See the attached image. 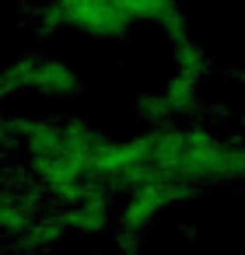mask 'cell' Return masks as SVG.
<instances>
[{
  "label": "cell",
  "mask_w": 245,
  "mask_h": 255,
  "mask_svg": "<svg viewBox=\"0 0 245 255\" xmlns=\"http://www.w3.org/2000/svg\"><path fill=\"white\" fill-rule=\"evenodd\" d=\"M200 88H203V84L186 81V77H172V81L161 88V98H165L172 119H175V116H189V112L200 105Z\"/></svg>",
  "instance_id": "277c9868"
},
{
  "label": "cell",
  "mask_w": 245,
  "mask_h": 255,
  "mask_svg": "<svg viewBox=\"0 0 245 255\" xmlns=\"http://www.w3.org/2000/svg\"><path fill=\"white\" fill-rule=\"evenodd\" d=\"M81 88H84V77L70 60L42 56V53L32 56V91L49 98H70V95H81Z\"/></svg>",
  "instance_id": "7a4b0ae2"
},
{
  "label": "cell",
  "mask_w": 245,
  "mask_h": 255,
  "mask_svg": "<svg viewBox=\"0 0 245 255\" xmlns=\"http://www.w3.org/2000/svg\"><path fill=\"white\" fill-rule=\"evenodd\" d=\"M172 67H175V77H186V81H196L203 84L207 81V70H210V60L203 53V46L193 39H182L172 46Z\"/></svg>",
  "instance_id": "3957f363"
},
{
  "label": "cell",
  "mask_w": 245,
  "mask_h": 255,
  "mask_svg": "<svg viewBox=\"0 0 245 255\" xmlns=\"http://www.w3.org/2000/svg\"><path fill=\"white\" fill-rule=\"evenodd\" d=\"M116 203L119 199H112L109 192L91 189L77 203L63 206L60 213H63V220H67L70 231H77L84 238H98V234H109L112 231V224H116Z\"/></svg>",
  "instance_id": "6da1fadb"
}]
</instances>
